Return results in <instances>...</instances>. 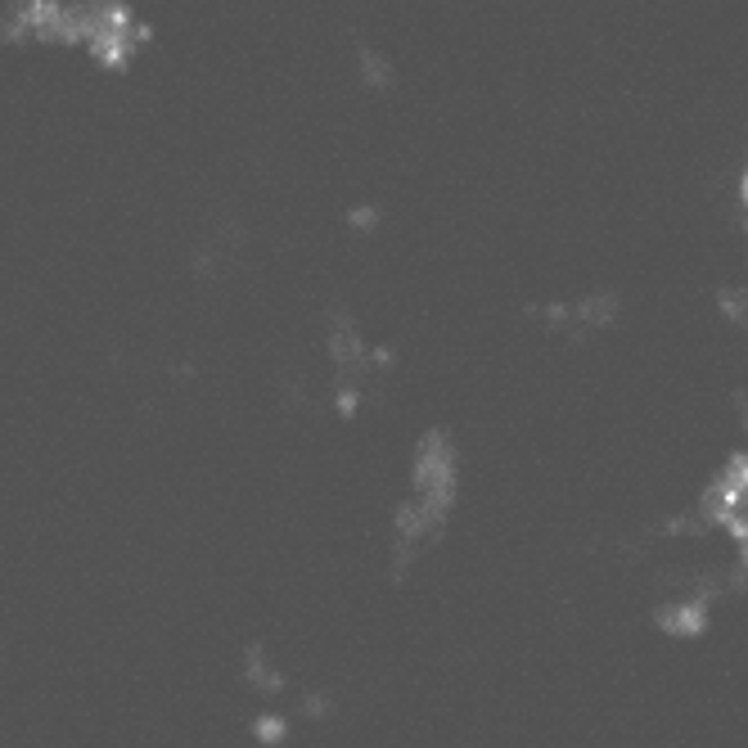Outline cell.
<instances>
[{
    "label": "cell",
    "mask_w": 748,
    "mask_h": 748,
    "mask_svg": "<svg viewBox=\"0 0 748 748\" xmlns=\"http://www.w3.org/2000/svg\"><path fill=\"white\" fill-rule=\"evenodd\" d=\"M740 199H744V221H748V167H744V181H740Z\"/></svg>",
    "instance_id": "1"
}]
</instances>
